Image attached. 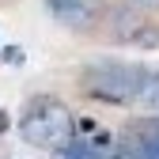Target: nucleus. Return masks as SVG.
Returning a JSON list of instances; mask_svg holds the SVG:
<instances>
[{"label": "nucleus", "mask_w": 159, "mask_h": 159, "mask_svg": "<svg viewBox=\"0 0 159 159\" xmlns=\"http://www.w3.org/2000/svg\"><path fill=\"white\" fill-rule=\"evenodd\" d=\"M114 38L125 46H159V27L148 23V19L136 11V8H121L114 15Z\"/></svg>", "instance_id": "nucleus-4"}, {"label": "nucleus", "mask_w": 159, "mask_h": 159, "mask_svg": "<svg viewBox=\"0 0 159 159\" xmlns=\"http://www.w3.org/2000/svg\"><path fill=\"white\" fill-rule=\"evenodd\" d=\"M140 4H148V8H159V0H140Z\"/></svg>", "instance_id": "nucleus-10"}, {"label": "nucleus", "mask_w": 159, "mask_h": 159, "mask_svg": "<svg viewBox=\"0 0 159 159\" xmlns=\"http://www.w3.org/2000/svg\"><path fill=\"white\" fill-rule=\"evenodd\" d=\"M49 15L72 30H87L95 23V0H46Z\"/></svg>", "instance_id": "nucleus-6"}, {"label": "nucleus", "mask_w": 159, "mask_h": 159, "mask_svg": "<svg viewBox=\"0 0 159 159\" xmlns=\"http://www.w3.org/2000/svg\"><path fill=\"white\" fill-rule=\"evenodd\" d=\"M8 125H11V121H8V114L0 110V133H8Z\"/></svg>", "instance_id": "nucleus-9"}, {"label": "nucleus", "mask_w": 159, "mask_h": 159, "mask_svg": "<svg viewBox=\"0 0 159 159\" xmlns=\"http://www.w3.org/2000/svg\"><path fill=\"white\" fill-rule=\"evenodd\" d=\"M148 68L144 65H129V61H95L84 68V91L98 102H114V106H133L136 91H140Z\"/></svg>", "instance_id": "nucleus-2"}, {"label": "nucleus", "mask_w": 159, "mask_h": 159, "mask_svg": "<svg viewBox=\"0 0 159 159\" xmlns=\"http://www.w3.org/2000/svg\"><path fill=\"white\" fill-rule=\"evenodd\" d=\"M4 57H8V65H23V49H15V46H8Z\"/></svg>", "instance_id": "nucleus-8"}, {"label": "nucleus", "mask_w": 159, "mask_h": 159, "mask_svg": "<svg viewBox=\"0 0 159 159\" xmlns=\"http://www.w3.org/2000/svg\"><path fill=\"white\" fill-rule=\"evenodd\" d=\"M114 159H159V117H140L133 121L121 140H117Z\"/></svg>", "instance_id": "nucleus-3"}, {"label": "nucleus", "mask_w": 159, "mask_h": 159, "mask_svg": "<svg viewBox=\"0 0 159 159\" xmlns=\"http://www.w3.org/2000/svg\"><path fill=\"white\" fill-rule=\"evenodd\" d=\"M76 117L72 110L53 95H34L30 102L19 114V136L30 144V148H42V152H61L72 136H76Z\"/></svg>", "instance_id": "nucleus-1"}, {"label": "nucleus", "mask_w": 159, "mask_h": 159, "mask_svg": "<svg viewBox=\"0 0 159 159\" xmlns=\"http://www.w3.org/2000/svg\"><path fill=\"white\" fill-rule=\"evenodd\" d=\"M133 110H140V117H159V68H148L140 91L133 98Z\"/></svg>", "instance_id": "nucleus-7"}, {"label": "nucleus", "mask_w": 159, "mask_h": 159, "mask_svg": "<svg viewBox=\"0 0 159 159\" xmlns=\"http://www.w3.org/2000/svg\"><path fill=\"white\" fill-rule=\"evenodd\" d=\"M117 155V140L110 133H87V136H72V140L57 152V159H114Z\"/></svg>", "instance_id": "nucleus-5"}]
</instances>
